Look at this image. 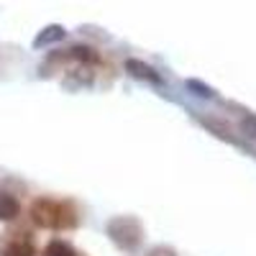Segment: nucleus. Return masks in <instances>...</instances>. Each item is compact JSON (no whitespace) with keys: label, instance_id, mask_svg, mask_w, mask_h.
Wrapping results in <instances>:
<instances>
[{"label":"nucleus","instance_id":"5","mask_svg":"<svg viewBox=\"0 0 256 256\" xmlns=\"http://www.w3.org/2000/svg\"><path fill=\"white\" fill-rule=\"evenodd\" d=\"M18 216V200L13 195H0V220H13Z\"/></svg>","mask_w":256,"mask_h":256},{"label":"nucleus","instance_id":"2","mask_svg":"<svg viewBox=\"0 0 256 256\" xmlns=\"http://www.w3.org/2000/svg\"><path fill=\"white\" fill-rule=\"evenodd\" d=\"M108 236L120 246V248H136L141 244L144 228L134 216H118L108 223Z\"/></svg>","mask_w":256,"mask_h":256},{"label":"nucleus","instance_id":"6","mask_svg":"<svg viewBox=\"0 0 256 256\" xmlns=\"http://www.w3.org/2000/svg\"><path fill=\"white\" fill-rule=\"evenodd\" d=\"M44 256H77V254L72 251V246H67L64 241H52V244L46 246Z\"/></svg>","mask_w":256,"mask_h":256},{"label":"nucleus","instance_id":"9","mask_svg":"<svg viewBox=\"0 0 256 256\" xmlns=\"http://www.w3.org/2000/svg\"><path fill=\"white\" fill-rule=\"evenodd\" d=\"M148 256H177L172 248H166V246H156V248H152V254Z\"/></svg>","mask_w":256,"mask_h":256},{"label":"nucleus","instance_id":"7","mask_svg":"<svg viewBox=\"0 0 256 256\" xmlns=\"http://www.w3.org/2000/svg\"><path fill=\"white\" fill-rule=\"evenodd\" d=\"M62 36H64V28H59V26H49V28H46V34H41V36L36 38V44H49V41L62 38Z\"/></svg>","mask_w":256,"mask_h":256},{"label":"nucleus","instance_id":"3","mask_svg":"<svg viewBox=\"0 0 256 256\" xmlns=\"http://www.w3.org/2000/svg\"><path fill=\"white\" fill-rule=\"evenodd\" d=\"M0 256H34V244L26 233H16L3 244Z\"/></svg>","mask_w":256,"mask_h":256},{"label":"nucleus","instance_id":"4","mask_svg":"<svg viewBox=\"0 0 256 256\" xmlns=\"http://www.w3.org/2000/svg\"><path fill=\"white\" fill-rule=\"evenodd\" d=\"M126 70L131 72L134 77H138V80H148V82H154V84L162 82V77L156 74V70L148 67V64H144V62H138V59H128L126 62Z\"/></svg>","mask_w":256,"mask_h":256},{"label":"nucleus","instance_id":"8","mask_svg":"<svg viewBox=\"0 0 256 256\" xmlns=\"http://www.w3.org/2000/svg\"><path fill=\"white\" fill-rule=\"evenodd\" d=\"M187 88H190V90H198V95H205V98H212V90L208 88V84H200L198 80H190V82H187Z\"/></svg>","mask_w":256,"mask_h":256},{"label":"nucleus","instance_id":"1","mask_svg":"<svg viewBox=\"0 0 256 256\" xmlns=\"http://www.w3.org/2000/svg\"><path fill=\"white\" fill-rule=\"evenodd\" d=\"M31 218L38 228L62 230V228L77 226V210L70 202H59V200H52V198H38L31 205Z\"/></svg>","mask_w":256,"mask_h":256},{"label":"nucleus","instance_id":"10","mask_svg":"<svg viewBox=\"0 0 256 256\" xmlns=\"http://www.w3.org/2000/svg\"><path fill=\"white\" fill-rule=\"evenodd\" d=\"M244 128H246V131H248L251 136H256V118H254V116H248V118L244 120Z\"/></svg>","mask_w":256,"mask_h":256}]
</instances>
